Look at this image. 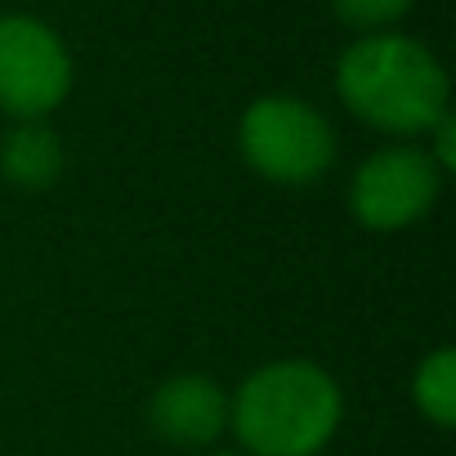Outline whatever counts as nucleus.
Segmentation results:
<instances>
[{"mask_svg": "<svg viewBox=\"0 0 456 456\" xmlns=\"http://www.w3.org/2000/svg\"><path fill=\"white\" fill-rule=\"evenodd\" d=\"M210 456H238V452H210Z\"/></svg>", "mask_w": 456, "mask_h": 456, "instance_id": "obj_10", "label": "nucleus"}, {"mask_svg": "<svg viewBox=\"0 0 456 456\" xmlns=\"http://www.w3.org/2000/svg\"><path fill=\"white\" fill-rule=\"evenodd\" d=\"M411 398L420 407V416H429V425L452 429L456 425V349L438 345L411 376Z\"/></svg>", "mask_w": 456, "mask_h": 456, "instance_id": "obj_8", "label": "nucleus"}, {"mask_svg": "<svg viewBox=\"0 0 456 456\" xmlns=\"http://www.w3.org/2000/svg\"><path fill=\"white\" fill-rule=\"evenodd\" d=\"M416 5V0H331V10H336V19L345 23V28H358V32H367V37H376V32H389L407 10Z\"/></svg>", "mask_w": 456, "mask_h": 456, "instance_id": "obj_9", "label": "nucleus"}, {"mask_svg": "<svg viewBox=\"0 0 456 456\" xmlns=\"http://www.w3.org/2000/svg\"><path fill=\"white\" fill-rule=\"evenodd\" d=\"M63 170V143L45 121H19L0 143V175L14 188H50Z\"/></svg>", "mask_w": 456, "mask_h": 456, "instance_id": "obj_7", "label": "nucleus"}, {"mask_svg": "<svg viewBox=\"0 0 456 456\" xmlns=\"http://www.w3.org/2000/svg\"><path fill=\"white\" fill-rule=\"evenodd\" d=\"M72 90L63 37L32 14H0V112L45 121Z\"/></svg>", "mask_w": 456, "mask_h": 456, "instance_id": "obj_4", "label": "nucleus"}, {"mask_svg": "<svg viewBox=\"0 0 456 456\" xmlns=\"http://www.w3.org/2000/svg\"><path fill=\"white\" fill-rule=\"evenodd\" d=\"M336 94L358 121L385 134H429L452 112L443 63L398 32L354 41L336 63Z\"/></svg>", "mask_w": 456, "mask_h": 456, "instance_id": "obj_2", "label": "nucleus"}, {"mask_svg": "<svg viewBox=\"0 0 456 456\" xmlns=\"http://www.w3.org/2000/svg\"><path fill=\"white\" fill-rule=\"evenodd\" d=\"M238 148L247 166L282 188H305L318 183L336 166V130L331 121L296 99V94H265L242 112L238 126Z\"/></svg>", "mask_w": 456, "mask_h": 456, "instance_id": "obj_3", "label": "nucleus"}, {"mask_svg": "<svg viewBox=\"0 0 456 456\" xmlns=\"http://www.w3.org/2000/svg\"><path fill=\"white\" fill-rule=\"evenodd\" d=\"M438 188H443V170L434 166V157L416 143H394V148H376L354 170L349 210L371 233H398V228H411L434 210Z\"/></svg>", "mask_w": 456, "mask_h": 456, "instance_id": "obj_5", "label": "nucleus"}, {"mask_svg": "<svg viewBox=\"0 0 456 456\" xmlns=\"http://www.w3.org/2000/svg\"><path fill=\"white\" fill-rule=\"evenodd\" d=\"M148 425L175 447H206L228 429V389L201 371L170 376L152 389Z\"/></svg>", "mask_w": 456, "mask_h": 456, "instance_id": "obj_6", "label": "nucleus"}, {"mask_svg": "<svg viewBox=\"0 0 456 456\" xmlns=\"http://www.w3.org/2000/svg\"><path fill=\"white\" fill-rule=\"evenodd\" d=\"M345 420V394L309 358L256 367L228 394V429L247 456H318Z\"/></svg>", "mask_w": 456, "mask_h": 456, "instance_id": "obj_1", "label": "nucleus"}]
</instances>
